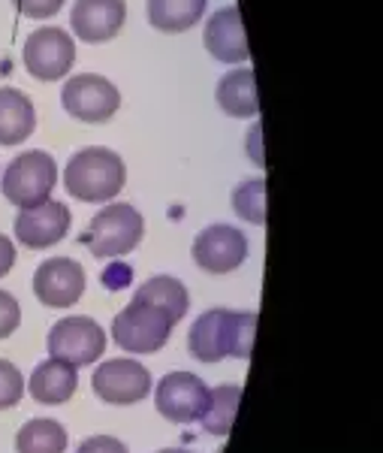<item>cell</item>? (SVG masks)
I'll list each match as a JSON object with an SVG mask.
<instances>
[{"mask_svg":"<svg viewBox=\"0 0 383 453\" xmlns=\"http://www.w3.org/2000/svg\"><path fill=\"white\" fill-rule=\"evenodd\" d=\"M209 0H149V21L164 34H184L205 16Z\"/></svg>","mask_w":383,"mask_h":453,"instance_id":"obj_20","label":"cell"},{"mask_svg":"<svg viewBox=\"0 0 383 453\" xmlns=\"http://www.w3.org/2000/svg\"><path fill=\"white\" fill-rule=\"evenodd\" d=\"M21 324V309L19 299L10 290H0V339H10Z\"/></svg>","mask_w":383,"mask_h":453,"instance_id":"obj_25","label":"cell"},{"mask_svg":"<svg viewBox=\"0 0 383 453\" xmlns=\"http://www.w3.org/2000/svg\"><path fill=\"white\" fill-rule=\"evenodd\" d=\"M67 429L51 418L27 420L16 435V453H64Z\"/></svg>","mask_w":383,"mask_h":453,"instance_id":"obj_21","label":"cell"},{"mask_svg":"<svg viewBox=\"0 0 383 453\" xmlns=\"http://www.w3.org/2000/svg\"><path fill=\"white\" fill-rule=\"evenodd\" d=\"M76 453H130V450H127V444L118 441L115 435H91L79 444Z\"/></svg>","mask_w":383,"mask_h":453,"instance_id":"obj_27","label":"cell"},{"mask_svg":"<svg viewBox=\"0 0 383 453\" xmlns=\"http://www.w3.org/2000/svg\"><path fill=\"white\" fill-rule=\"evenodd\" d=\"M205 49L224 64H245L250 58L248 49V34L241 25V12L239 6H224L215 16L205 21Z\"/></svg>","mask_w":383,"mask_h":453,"instance_id":"obj_15","label":"cell"},{"mask_svg":"<svg viewBox=\"0 0 383 453\" xmlns=\"http://www.w3.org/2000/svg\"><path fill=\"white\" fill-rule=\"evenodd\" d=\"M64 109L79 121L103 124L109 121L121 106V94L109 79L97 76V73H79L73 76L61 91Z\"/></svg>","mask_w":383,"mask_h":453,"instance_id":"obj_8","label":"cell"},{"mask_svg":"<svg viewBox=\"0 0 383 453\" xmlns=\"http://www.w3.org/2000/svg\"><path fill=\"white\" fill-rule=\"evenodd\" d=\"M70 230V209L57 200H46L34 209H21L16 218V236L25 248L42 251L61 242Z\"/></svg>","mask_w":383,"mask_h":453,"instance_id":"obj_13","label":"cell"},{"mask_svg":"<svg viewBox=\"0 0 383 453\" xmlns=\"http://www.w3.org/2000/svg\"><path fill=\"white\" fill-rule=\"evenodd\" d=\"M25 396V375L19 372L16 363L0 360V411L16 408Z\"/></svg>","mask_w":383,"mask_h":453,"instance_id":"obj_24","label":"cell"},{"mask_svg":"<svg viewBox=\"0 0 383 453\" xmlns=\"http://www.w3.org/2000/svg\"><path fill=\"white\" fill-rule=\"evenodd\" d=\"M250 155H254V160L260 166H266V164H263V155H260V124H257V127L250 130Z\"/></svg>","mask_w":383,"mask_h":453,"instance_id":"obj_29","label":"cell"},{"mask_svg":"<svg viewBox=\"0 0 383 453\" xmlns=\"http://www.w3.org/2000/svg\"><path fill=\"white\" fill-rule=\"evenodd\" d=\"M134 303H145V305H151V309H157L160 314H166L172 326L179 324L190 309L188 288H184L179 279H172V275H154V279H149L145 284H139Z\"/></svg>","mask_w":383,"mask_h":453,"instance_id":"obj_18","label":"cell"},{"mask_svg":"<svg viewBox=\"0 0 383 453\" xmlns=\"http://www.w3.org/2000/svg\"><path fill=\"white\" fill-rule=\"evenodd\" d=\"M36 112L19 88H0V145H19L34 134Z\"/></svg>","mask_w":383,"mask_h":453,"instance_id":"obj_19","label":"cell"},{"mask_svg":"<svg viewBox=\"0 0 383 453\" xmlns=\"http://www.w3.org/2000/svg\"><path fill=\"white\" fill-rule=\"evenodd\" d=\"M233 209L241 221L263 226L266 224V181L248 179L233 191Z\"/></svg>","mask_w":383,"mask_h":453,"instance_id":"obj_23","label":"cell"},{"mask_svg":"<svg viewBox=\"0 0 383 453\" xmlns=\"http://www.w3.org/2000/svg\"><path fill=\"white\" fill-rule=\"evenodd\" d=\"M16 10L27 19H51L64 6V0H12Z\"/></svg>","mask_w":383,"mask_h":453,"instance_id":"obj_26","label":"cell"},{"mask_svg":"<svg viewBox=\"0 0 383 453\" xmlns=\"http://www.w3.org/2000/svg\"><path fill=\"white\" fill-rule=\"evenodd\" d=\"M124 0H76L70 12V25L82 42H109L124 27Z\"/></svg>","mask_w":383,"mask_h":453,"instance_id":"obj_14","label":"cell"},{"mask_svg":"<svg viewBox=\"0 0 383 453\" xmlns=\"http://www.w3.org/2000/svg\"><path fill=\"white\" fill-rule=\"evenodd\" d=\"M239 402H241V387L239 384H220L215 390H209V405H205L200 423L205 426V433L211 435H230L233 420L239 414Z\"/></svg>","mask_w":383,"mask_h":453,"instance_id":"obj_22","label":"cell"},{"mask_svg":"<svg viewBox=\"0 0 383 453\" xmlns=\"http://www.w3.org/2000/svg\"><path fill=\"white\" fill-rule=\"evenodd\" d=\"M172 324L166 314L145 303H130L121 314H115L112 320V339L118 348H124L127 354H154L169 342Z\"/></svg>","mask_w":383,"mask_h":453,"instance_id":"obj_6","label":"cell"},{"mask_svg":"<svg viewBox=\"0 0 383 453\" xmlns=\"http://www.w3.org/2000/svg\"><path fill=\"white\" fill-rule=\"evenodd\" d=\"M194 263L211 275H226L248 260V239L230 224H211L194 239Z\"/></svg>","mask_w":383,"mask_h":453,"instance_id":"obj_10","label":"cell"},{"mask_svg":"<svg viewBox=\"0 0 383 453\" xmlns=\"http://www.w3.org/2000/svg\"><path fill=\"white\" fill-rule=\"evenodd\" d=\"M76 387H79V369L64 360L49 357V360H42L40 366L34 369L27 390H31V396L40 402V405H64V402H70L76 396Z\"/></svg>","mask_w":383,"mask_h":453,"instance_id":"obj_16","label":"cell"},{"mask_svg":"<svg viewBox=\"0 0 383 453\" xmlns=\"http://www.w3.org/2000/svg\"><path fill=\"white\" fill-rule=\"evenodd\" d=\"M25 67L34 79L40 82H55V79H64L76 64V42L67 31L61 27H40L27 36L25 42Z\"/></svg>","mask_w":383,"mask_h":453,"instance_id":"obj_7","label":"cell"},{"mask_svg":"<svg viewBox=\"0 0 383 453\" xmlns=\"http://www.w3.org/2000/svg\"><path fill=\"white\" fill-rule=\"evenodd\" d=\"M257 333V311H230V309H209L194 320L188 333V350L194 360L218 363L226 357L248 360L254 350Z\"/></svg>","mask_w":383,"mask_h":453,"instance_id":"obj_1","label":"cell"},{"mask_svg":"<svg viewBox=\"0 0 383 453\" xmlns=\"http://www.w3.org/2000/svg\"><path fill=\"white\" fill-rule=\"evenodd\" d=\"M49 357L64 360L70 366H91L103 357L106 350V333L94 318L76 314V318H64L51 326L49 339H46Z\"/></svg>","mask_w":383,"mask_h":453,"instance_id":"obj_5","label":"cell"},{"mask_svg":"<svg viewBox=\"0 0 383 453\" xmlns=\"http://www.w3.org/2000/svg\"><path fill=\"white\" fill-rule=\"evenodd\" d=\"M145 221L130 203H112L91 218L85 230V245L97 260L124 257L142 242Z\"/></svg>","mask_w":383,"mask_h":453,"instance_id":"obj_3","label":"cell"},{"mask_svg":"<svg viewBox=\"0 0 383 453\" xmlns=\"http://www.w3.org/2000/svg\"><path fill=\"white\" fill-rule=\"evenodd\" d=\"M12 263H16V245H12L4 233H0V279H4V275H10Z\"/></svg>","mask_w":383,"mask_h":453,"instance_id":"obj_28","label":"cell"},{"mask_svg":"<svg viewBox=\"0 0 383 453\" xmlns=\"http://www.w3.org/2000/svg\"><path fill=\"white\" fill-rule=\"evenodd\" d=\"M57 181V166L51 155L46 151H25L16 160H10V166L4 170V191L6 203H12L16 209H34L40 203L51 200V188Z\"/></svg>","mask_w":383,"mask_h":453,"instance_id":"obj_4","label":"cell"},{"mask_svg":"<svg viewBox=\"0 0 383 453\" xmlns=\"http://www.w3.org/2000/svg\"><path fill=\"white\" fill-rule=\"evenodd\" d=\"M91 387L106 405H136L149 396L151 372L139 360H106L94 369Z\"/></svg>","mask_w":383,"mask_h":453,"instance_id":"obj_9","label":"cell"},{"mask_svg":"<svg viewBox=\"0 0 383 453\" xmlns=\"http://www.w3.org/2000/svg\"><path fill=\"white\" fill-rule=\"evenodd\" d=\"M157 453H190V450H184V448H166V450H157Z\"/></svg>","mask_w":383,"mask_h":453,"instance_id":"obj_30","label":"cell"},{"mask_svg":"<svg viewBox=\"0 0 383 453\" xmlns=\"http://www.w3.org/2000/svg\"><path fill=\"white\" fill-rule=\"evenodd\" d=\"M127 181V166L118 151L91 145L70 157L64 170V188L79 203H109L121 194Z\"/></svg>","mask_w":383,"mask_h":453,"instance_id":"obj_2","label":"cell"},{"mask_svg":"<svg viewBox=\"0 0 383 453\" xmlns=\"http://www.w3.org/2000/svg\"><path fill=\"white\" fill-rule=\"evenodd\" d=\"M218 106L233 119H254L260 112L257 97V76L250 67H235L218 82Z\"/></svg>","mask_w":383,"mask_h":453,"instance_id":"obj_17","label":"cell"},{"mask_svg":"<svg viewBox=\"0 0 383 453\" xmlns=\"http://www.w3.org/2000/svg\"><path fill=\"white\" fill-rule=\"evenodd\" d=\"M154 405L172 423H196L209 405V387L194 372H169L157 384Z\"/></svg>","mask_w":383,"mask_h":453,"instance_id":"obj_11","label":"cell"},{"mask_svg":"<svg viewBox=\"0 0 383 453\" xmlns=\"http://www.w3.org/2000/svg\"><path fill=\"white\" fill-rule=\"evenodd\" d=\"M34 294L49 309H70L85 294V269L79 260L51 257L34 273Z\"/></svg>","mask_w":383,"mask_h":453,"instance_id":"obj_12","label":"cell"}]
</instances>
